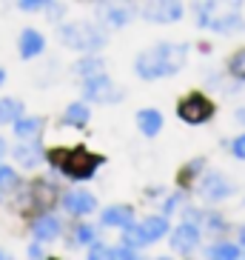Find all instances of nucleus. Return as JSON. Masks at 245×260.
I'll return each mask as SVG.
<instances>
[{
	"label": "nucleus",
	"instance_id": "nucleus-24",
	"mask_svg": "<svg viewBox=\"0 0 245 260\" xmlns=\"http://www.w3.org/2000/svg\"><path fill=\"white\" fill-rule=\"evenodd\" d=\"M228 69H231V75H234V77L245 80V49H239V52L228 60Z\"/></svg>",
	"mask_w": 245,
	"mask_h": 260
},
{
	"label": "nucleus",
	"instance_id": "nucleus-29",
	"mask_svg": "<svg viewBox=\"0 0 245 260\" xmlns=\"http://www.w3.org/2000/svg\"><path fill=\"white\" fill-rule=\"evenodd\" d=\"M49 0H17V6L23 9V12H34V9H43Z\"/></svg>",
	"mask_w": 245,
	"mask_h": 260
},
{
	"label": "nucleus",
	"instance_id": "nucleus-8",
	"mask_svg": "<svg viewBox=\"0 0 245 260\" xmlns=\"http://www.w3.org/2000/svg\"><path fill=\"white\" fill-rule=\"evenodd\" d=\"M177 115L183 117L185 123H206L208 117L214 115V106H211V100L202 98V94H188L185 100H180Z\"/></svg>",
	"mask_w": 245,
	"mask_h": 260
},
{
	"label": "nucleus",
	"instance_id": "nucleus-25",
	"mask_svg": "<svg viewBox=\"0 0 245 260\" xmlns=\"http://www.w3.org/2000/svg\"><path fill=\"white\" fill-rule=\"evenodd\" d=\"M94 237H97V229L89 226V223H83V226H77V229H74V240H77V243H94Z\"/></svg>",
	"mask_w": 245,
	"mask_h": 260
},
{
	"label": "nucleus",
	"instance_id": "nucleus-12",
	"mask_svg": "<svg viewBox=\"0 0 245 260\" xmlns=\"http://www.w3.org/2000/svg\"><path fill=\"white\" fill-rule=\"evenodd\" d=\"M197 243H199V226L191 220L180 223L174 229V235H171V246H174L177 252H191Z\"/></svg>",
	"mask_w": 245,
	"mask_h": 260
},
{
	"label": "nucleus",
	"instance_id": "nucleus-1",
	"mask_svg": "<svg viewBox=\"0 0 245 260\" xmlns=\"http://www.w3.org/2000/svg\"><path fill=\"white\" fill-rule=\"evenodd\" d=\"M185 57H188L185 43H157V46L137 54L134 69H137V75L143 80H160V77H169L183 69Z\"/></svg>",
	"mask_w": 245,
	"mask_h": 260
},
{
	"label": "nucleus",
	"instance_id": "nucleus-30",
	"mask_svg": "<svg viewBox=\"0 0 245 260\" xmlns=\"http://www.w3.org/2000/svg\"><path fill=\"white\" fill-rule=\"evenodd\" d=\"M231 149H234V154H237L239 160H245V135L234 140V146H231Z\"/></svg>",
	"mask_w": 245,
	"mask_h": 260
},
{
	"label": "nucleus",
	"instance_id": "nucleus-9",
	"mask_svg": "<svg viewBox=\"0 0 245 260\" xmlns=\"http://www.w3.org/2000/svg\"><path fill=\"white\" fill-rule=\"evenodd\" d=\"M83 94L94 103H111V100H120V92L117 86L108 80L106 75H94V77H86V86H83Z\"/></svg>",
	"mask_w": 245,
	"mask_h": 260
},
{
	"label": "nucleus",
	"instance_id": "nucleus-26",
	"mask_svg": "<svg viewBox=\"0 0 245 260\" xmlns=\"http://www.w3.org/2000/svg\"><path fill=\"white\" fill-rule=\"evenodd\" d=\"M17 186V175L9 166H0V189H15Z\"/></svg>",
	"mask_w": 245,
	"mask_h": 260
},
{
	"label": "nucleus",
	"instance_id": "nucleus-19",
	"mask_svg": "<svg viewBox=\"0 0 245 260\" xmlns=\"http://www.w3.org/2000/svg\"><path fill=\"white\" fill-rule=\"evenodd\" d=\"M89 117H92V112H89L86 103H71V106L66 109V115H63V123H66V126H86Z\"/></svg>",
	"mask_w": 245,
	"mask_h": 260
},
{
	"label": "nucleus",
	"instance_id": "nucleus-36",
	"mask_svg": "<svg viewBox=\"0 0 245 260\" xmlns=\"http://www.w3.org/2000/svg\"><path fill=\"white\" fill-rule=\"evenodd\" d=\"M3 80H6V75H3V69H0V83H3Z\"/></svg>",
	"mask_w": 245,
	"mask_h": 260
},
{
	"label": "nucleus",
	"instance_id": "nucleus-20",
	"mask_svg": "<svg viewBox=\"0 0 245 260\" xmlns=\"http://www.w3.org/2000/svg\"><path fill=\"white\" fill-rule=\"evenodd\" d=\"M23 112V103L15 98H3L0 100V123H15Z\"/></svg>",
	"mask_w": 245,
	"mask_h": 260
},
{
	"label": "nucleus",
	"instance_id": "nucleus-31",
	"mask_svg": "<svg viewBox=\"0 0 245 260\" xmlns=\"http://www.w3.org/2000/svg\"><path fill=\"white\" fill-rule=\"evenodd\" d=\"M177 203H183V198H180V194H174V198H171L169 203H166V212H174V209H177Z\"/></svg>",
	"mask_w": 245,
	"mask_h": 260
},
{
	"label": "nucleus",
	"instance_id": "nucleus-33",
	"mask_svg": "<svg viewBox=\"0 0 245 260\" xmlns=\"http://www.w3.org/2000/svg\"><path fill=\"white\" fill-rule=\"evenodd\" d=\"M237 120H239V123H245V109H239V112H237Z\"/></svg>",
	"mask_w": 245,
	"mask_h": 260
},
{
	"label": "nucleus",
	"instance_id": "nucleus-14",
	"mask_svg": "<svg viewBox=\"0 0 245 260\" xmlns=\"http://www.w3.org/2000/svg\"><path fill=\"white\" fill-rule=\"evenodd\" d=\"M31 232H34V237L37 240H54V237L60 235V220L57 217H52V214H43V217H37V220L31 223Z\"/></svg>",
	"mask_w": 245,
	"mask_h": 260
},
{
	"label": "nucleus",
	"instance_id": "nucleus-23",
	"mask_svg": "<svg viewBox=\"0 0 245 260\" xmlns=\"http://www.w3.org/2000/svg\"><path fill=\"white\" fill-rule=\"evenodd\" d=\"M77 75H83V77L103 75V60H97V57H86V60H80L77 63Z\"/></svg>",
	"mask_w": 245,
	"mask_h": 260
},
{
	"label": "nucleus",
	"instance_id": "nucleus-28",
	"mask_svg": "<svg viewBox=\"0 0 245 260\" xmlns=\"http://www.w3.org/2000/svg\"><path fill=\"white\" fill-rule=\"evenodd\" d=\"M199 220L208 223V226H206L208 232H222V229H225V223H222L217 214H199Z\"/></svg>",
	"mask_w": 245,
	"mask_h": 260
},
{
	"label": "nucleus",
	"instance_id": "nucleus-4",
	"mask_svg": "<svg viewBox=\"0 0 245 260\" xmlns=\"http://www.w3.org/2000/svg\"><path fill=\"white\" fill-rule=\"evenodd\" d=\"M60 38L69 49H80V52H97L106 46V35L92 23H69L60 29Z\"/></svg>",
	"mask_w": 245,
	"mask_h": 260
},
{
	"label": "nucleus",
	"instance_id": "nucleus-6",
	"mask_svg": "<svg viewBox=\"0 0 245 260\" xmlns=\"http://www.w3.org/2000/svg\"><path fill=\"white\" fill-rule=\"evenodd\" d=\"M143 17L148 23H177L183 17V0H148Z\"/></svg>",
	"mask_w": 245,
	"mask_h": 260
},
{
	"label": "nucleus",
	"instance_id": "nucleus-10",
	"mask_svg": "<svg viewBox=\"0 0 245 260\" xmlns=\"http://www.w3.org/2000/svg\"><path fill=\"white\" fill-rule=\"evenodd\" d=\"M199 194H202L206 200H222V198H228V194H234V183H231L228 177L211 172L208 177H202V183H199Z\"/></svg>",
	"mask_w": 245,
	"mask_h": 260
},
{
	"label": "nucleus",
	"instance_id": "nucleus-22",
	"mask_svg": "<svg viewBox=\"0 0 245 260\" xmlns=\"http://www.w3.org/2000/svg\"><path fill=\"white\" fill-rule=\"evenodd\" d=\"M208 257H217V260H237L239 257V249L231 243H214L208 249Z\"/></svg>",
	"mask_w": 245,
	"mask_h": 260
},
{
	"label": "nucleus",
	"instance_id": "nucleus-15",
	"mask_svg": "<svg viewBox=\"0 0 245 260\" xmlns=\"http://www.w3.org/2000/svg\"><path fill=\"white\" fill-rule=\"evenodd\" d=\"M43 35L34 29H26L23 35H20V57H26V60H31V57H37L40 52H43Z\"/></svg>",
	"mask_w": 245,
	"mask_h": 260
},
{
	"label": "nucleus",
	"instance_id": "nucleus-18",
	"mask_svg": "<svg viewBox=\"0 0 245 260\" xmlns=\"http://www.w3.org/2000/svg\"><path fill=\"white\" fill-rule=\"evenodd\" d=\"M40 129H43V120H40V117H23L20 115L15 120V135L20 140H37Z\"/></svg>",
	"mask_w": 245,
	"mask_h": 260
},
{
	"label": "nucleus",
	"instance_id": "nucleus-7",
	"mask_svg": "<svg viewBox=\"0 0 245 260\" xmlns=\"http://www.w3.org/2000/svg\"><path fill=\"white\" fill-rule=\"evenodd\" d=\"M97 17L106 26H111V29H123L126 23L134 20V6L129 0H108V3H103L97 9Z\"/></svg>",
	"mask_w": 245,
	"mask_h": 260
},
{
	"label": "nucleus",
	"instance_id": "nucleus-3",
	"mask_svg": "<svg viewBox=\"0 0 245 260\" xmlns=\"http://www.w3.org/2000/svg\"><path fill=\"white\" fill-rule=\"evenodd\" d=\"M49 160H52L57 169H63V175L74 177V180H86V177H92L94 172H97V166L103 163V157L86 152V149H74V152L57 149V152L49 154Z\"/></svg>",
	"mask_w": 245,
	"mask_h": 260
},
{
	"label": "nucleus",
	"instance_id": "nucleus-32",
	"mask_svg": "<svg viewBox=\"0 0 245 260\" xmlns=\"http://www.w3.org/2000/svg\"><path fill=\"white\" fill-rule=\"evenodd\" d=\"M40 254H43V249H40L37 243H34V246H29V257H40Z\"/></svg>",
	"mask_w": 245,
	"mask_h": 260
},
{
	"label": "nucleus",
	"instance_id": "nucleus-21",
	"mask_svg": "<svg viewBox=\"0 0 245 260\" xmlns=\"http://www.w3.org/2000/svg\"><path fill=\"white\" fill-rule=\"evenodd\" d=\"M29 194H31V203H37V206H49L54 200V189L49 183H34L29 189Z\"/></svg>",
	"mask_w": 245,
	"mask_h": 260
},
{
	"label": "nucleus",
	"instance_id": "nucleus-34",
	"mask_svg": "<svg viewBox=\"0 0 245 260\" xmlns=\"http://www.w3.org/2000/svg\"><path fill=\"white\" fill-rule=\"evenodd\" d=\"M239 240H242V243H245V229H242V232H239Z\"/></svg>",
	"mask_w": 245,
	"mask_h": 260
},
{
	"label": "nucleus",
	"instance_id": "nucleus-35",
	"mask_svg": "<svg viewBox=\"0 0 245 260\" xmlns=\"http://www.w3.org/2000/svg\"><path fill=\"white\" fill-rule=\"evenodd\" d=\"M3 149H6V143H3V140H0V154H3Z\"/></svg>",
	"mask_w": 245,
	"mask_h": 260
},
{
	"label": "nucleus",
	"instance_id": "nucleus-27",
	"mask_svg": "<svg viewBox=\"0 0 245 260\" xmlns=\"http://www.w3.org/2000/svg\"><path fill=\"white\" fill-rule=\"evenodd\" d=\"M89 257L92 260H97V257H103V260H111L114 257V252H111V246H92V249H89Z\"/></svg>",
	"mask_w": 245,
	"mask_h": 260
},
{
	"label": "nucleus",
	"instance_id": "nucleus-5",
	"mask_svg": "<svg viewBox=\"0 0 245 260\" xmlns=\"http://www.w3.org/2000/svg\"><path fill=\"white\" fill-rule=\"evenodd\" d=\"M169 232V220L166 217H148V220H143L140 226H126V246H143V243H154V240H160L162 235Z\"/></svg>",
	"mask_w": 245,
	"mask_h": 260
},
{
	"label": "nucleus",
	"instance_id": "nucleus-13",
	"mask_svg": "<svg viewBox=\"0 0 245 260\" xmlns=\"http://www.w3.org/2000/svg\"><path fill=\"white\" fill-rule=\"evenodd\" d=\"M40 157H43V152H40L37 140H23V143L15 146V160L20 163V166H26V169L37 166Z\"/></svg>",
	"mask_w": 245,
	"mask_h": 260
},
{
	"label": "nucleus",
	"instance_id": "nucleus-11",
	"mask_svg": "<svg viewBox=\"0 0 245 260\" xmlns=\"http://www.w3.org/2000/svg\"><path fill=\"white\" fill-rule=\"evenodd\" d=\"M94 206H97L94 194H89V191H83V189H71V191L63 194V209H66L69 214H77V217L94 212Z\"/></svg>",
	"mask_w": 245,
	"mask_h": 260
},
{
	"label": "nucleus",
	"instance_id": "nucleus-2",
	"mask_svg": "<svg viewBox=\"0 0 245 260\" xmlns=\"http://www.w3.org/2000/svg\"><path fill=\"white\" fill-rule=\"evenodd\" d=\"M245 0H206L199 9V26L211 31H234L242 26L239 12Z\"/></svg>",
	"mask_w": 245,
	"mask_h": 260
},
{
	"label": "nucleus",
	"instance_id": "nucleus-16",
	"mask_svg": "<svg viewBox=\"0 0 245 260\" xmlns=\"http://www.w3.org/2000/svg\"><path fill=\"white\" fill-rule=\"evenodd\" d=\"M134 220V209L131 206H111L103 212V226H117V229H126Z\"/></svg>",
	"mask_w": 245,
	"mask_h": 260
},
{
	"label": "nucleus",
	"instance_id": "nucleus-17",
	"mask_svg": "<svg viewBox=\"0 0 245 260\" xmlns=\"http://www.w3.org/2000/svg\"><path fill=\"white\" fill-rule=\"evenodd\" d=\"M137 126H140V132H143L146 138H154V135L162 129V115L157 112V109H143V112L137 115Z\"/></svg>",
	"mask_w": 245,
	"mask_h": 260
},
{
	"label": "nucleus",
	"instance_id": "nucleus-37",
	"mask_svg": "<svg viewBox=\"0 0 245 260\" xmlns=\"http://www.w3.org/2000/svg\"><path fill=\"white\" fill-rule=\"evenodd\" d=\"M0 257H3V252H0Z\"/></svg>",
	"mask_w": 245,
	"mask_h": 260
}]
</instances>
